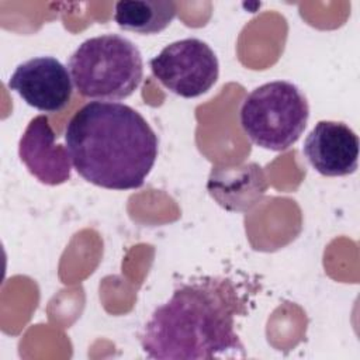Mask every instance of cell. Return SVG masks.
<instances>
[{
	"label": "cell",
	"instance_id": "cell-9",
	"mask_svg": "<svg viewBox=\"0 0 360 360\" xmlns=\"http://www.w3.org/2000/svg\"><path fill=\"white\" fill-rule=\"evenodd\" d=\"M176 13L177 6L170 0L117 1L114 6V21L122 30L152 35L167 28Z\"/></svg>",
	"mask_w": 360,
	"mask_h": 360
},
{
	"label": "cell",
	"instance_id": "cell-7",
	"mask_svg": "<svg viewBox=\"0 0 360 360\" xmlns=\"http://www.w3.org/2000/svg\"><path fill=\"white\" fill-rule=\"evenodd\" d=\"M359 136L345 122L318 121L304 141L302 152L322 176L342 177L356 172Z\"/></svg>",
	"mask_w": 360,
	"mask_h": 360
},
{
	"label": "cell",
	"instance_id": "cell-1",
	"mask_svg": "<svg viewBox=\"0 0 360 360\" xmlns=\"http://www.w3.org/2000/svg\"><path fill=\"white\" fill-rule=\"evenodd\" d=\"M242 305L229 280L207 277L181 284L152 312L141 333V347L149 359L245 357L235 330Z\"/></svg>",
	"mask_w": 360,
	"mask_h": 360
},
{
	"label": "cell",
	"instance_id": "cell-4",
	"mask_svg": "<svg viewBox=\"0 0 360 360\" xmlns=\"http://www.w3.org/2000/svg\"><path fill=\"white\" fill-rule=\"evenodd\" d=\"M309 118L304 93L291 82L274 80L252 90L243 100L239 121L257 146L281 152L302 135Z\"/></svg>",
	"mask_w": 360,
	"mask_h": 360
},
{
	"label": "cell",
	"instance_id": "cell-8",
	"mask_svg": "<svg viewBox=\"0 0 360 360\" xmlns=\"http://www.w3.org/2000/svg\"><path fill=\"white\" fill-rule=\"evenodd\" d=\"M18 155L28 172L44 184L58 186L70 179L72 162L68 149L56 143V135L45 115L30 121L20 138Z\"/></svg>",
	"mask_w": 360,
	"mask_h": 360
},
{
	"label": "cell",
	"instance_id": "cell-6",
	"mask_svg": "<svg viewBox=\"0 0 360 360\" xmlns=\"http://www.w3.org/2000/svg\"><path fill=\"white\" fill-rule=\"evenodd\" d=\"M8 87L28 105L48 114L62 111L72 98L70 73L53 56H35L20 63Z\"/></svg>",
	"mask_w": 360,
	"mask_h": 360
},
{
	"label": "cell",
	"instance_id": "cell-3",
	"mask_svg": "<svg viewBox=\"0 0 360 360\" xmlns=\"http://www.w3.org/2000/svg\"><path fill=\"white\" fill-rule=\"evenodd\" d=\"M68 70L76 91L86 98L117 101L129 97L143 77L138 46L120 34L83 41L69 56Z\"/></svg>",
	"mask_w": 360,
	"mask_h": 360
},
{
	"label": "cell",
	"instance_id": "cell-5",
	"mask_svg": "<svg viewBox=\"0 0 360 360\" xmlns=\"http://www.w3.org/2000/svg\"><path fill=\"white\" fill-rule=\"evenodd\" d=\"M149 66L159 83L184 98L207 93L219 76L215 52L198 38H184L166 45L150 59Z\"/></svg>",
	"mask_w": 360,
	"mask_h": 360
},
{
	"label": "cell",
	"instance_id": "cell-2",
	"mask_svg": "<svg viewBox=\"0 0 360 360\" xmlns=\"http://www.w3.org/2000/svg\"><path fill=\"white\" fill-rule=\"evenodd\" d=\"M65 146L72 166L86 181L108 190H132L149 176L159 139L132 107L90 101L66 124Z\"/></svg>",
	"mask_w": 360,
	"mask_h": 360
}]
</instances>
